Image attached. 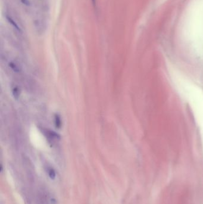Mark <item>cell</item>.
Here are the masks:
<instances>
[{"label":"cell","mask_w":203,"mask_h":204,"mask_svg":"<svg viewBox=\"0 0 203 204\" xmlns=\"http://www.w3.org/2000/svg\"><path fill=\"white\" fill-rule=\"evenodd\" d=\"M179 35L189 55L203 60V0H189L181 19Z\"/></svg>","instance_id":"1"},{"label":"cell","mask_w":203,"mask_h":204,"mask_svg":"<svg viewBox=\"0 0 203 204\" xmlns=\"http://www.w3.org/2000/svg\"><path fill=\"white\" fill-rule=\"evenodd\" d=\"M169 72L177 93L191 109L203 145V90L174 66H169Z\"/></svg>","instance_id":"2"},{"label":"cell","mask_w":203,"mask_h":204,"mask_svg":"<svg viewBox=\"0 0 203 204\" xmlns=\"http://www.w3.org/2000/svg\"><path fill=\"white\" fill-rule=\"evenodd\" d=\"M46 171V173H47V174L48 175V177L51 179H52V180L55 179V178L56 177V172H55L53 168L48 167Z\"/></svg>","instance_id":"3"},{"label":"cell","mask_w":203,"mask_h":204,"mask_svg":"<svg viewBox=\"0 0 203 204\" xmlns=\"http://www.w3.org/2000/svg\"><path fill=\"white\" fill-rule=\"evenodd\" d=\"M7 19L8 20L9 22L11 25H12L13 26V27H15V29H17V30H19V31H20V28L19 27V26L17 25V24L15 22V21H14L11 17H7Z\"/></svg>","instance_id":"4"},{"label":"cell","mask_w":203,"mask_h":204,"mask_svg":"<svg viewBox=\"0 0 203 204\" xmlns=\"http://www.w3.org/2000/svg\"><path fill=\"white\" fill-rule=\"evenodd\" d=\"M10 66H11V68H12L14 71H18L19 70L18 66H17L15 63H10Z\"/></svg>","instance_id":"5"},{"label":"cell","mask_w":203,"mask_h":204,"mask_svg":"<svg viewBox=\"0 0 203 204\" xmlns=\"http://www.w3.org/2000/svg\"><path fill=\"white\" fill-rule=\"evenodd\" d=\"M19 90H18V89L17 88H15L13 89V94H14V96L16 98H17L19 97Z\"/></svg>","instance_id":"6"},{"label":"cell","mask_w":203,"mask_h":204,"mask_svg":"<svg viewBox=\"0 0 203 204\" xmlns=\"http://www.w3.org/2000/svg\"><path fill=\"white\" fill-rule=\"evenodd\" d=\"M21 1H22V2L23 4L26 5H29V4H30V2H29L28 0H21Z\"/></svg>","instance_id":"7"},{"label":"cell","mask_w":203,"mask_h":204,"mask_svg":"<svg viewBox=\"0 0 203 204\" xmlns=\"http://www.w3.org/2000/svg\"><path fill=\"white\" fill-rule=\"evenodd\" d=\"M92 3L94 4V5H95V0H92Z\"/></svg>","instance_id":"8"}]
</instances>
